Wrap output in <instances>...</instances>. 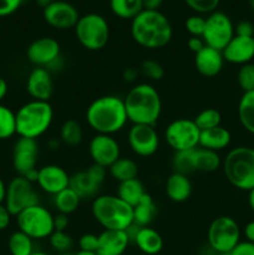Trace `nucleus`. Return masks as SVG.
I'll use <instances>...</instances> for the list:
<instances>
[{"label": "nucleus", "instance_id": "nucleus-18", "mask_svg": "<svg viewBox=\"0 0 254 255\" xmlns=\"http://www.w3.org/2000/svg\"><path fill=\"white\" fill-rule=\"evenodd\" d=\"M44 20L51 27L57 30L72 29L80 19V14L71 2L64 0H55L42 10Z\"/></svg>", "mask_w": 254, "mask_h": 255}, {"label": "nucleus", "instance_id": "nucleus-51", "mask_svg": "<svg viewBox=\"0 0 254 255\" xmlns=\"http://www.w3.org/2000/svg\"><path fill=\"white\" fill-rule=\"evenodd\" d=\"M138 75H139V70L133 69V67H128V69H126L124 71V79L125 81L127 82H133L136 81Z\"/></svg>", "mask_w": 254, "mask_h": 255}, {"label": "nucleus", "instance_id": "nucleus-48", "mask_svg": "<svg viewBox=\"0 0 254 255\" xmlns=\"http://www.w3.org/2000/svg\"><path fill=\"white\" fill-rule=\"evenodd\" d=\"M69 224H70V219H69V216H66V214L57 213V214H55V216H54V228H55V231L66 232Z\"/></svg>", "mask_w": 254, "mask_h": 255}, {"label": "nucleus", "instance_id": "nucleus-62", "mask_svg": "<svg viewBox=\"0 0 254 255\" xmlns=\"http://www.w3.org/2000/svg\"><path fill=\"white\" fill-rule=\"evenodd\" d=\"M59 255H74L71 253V252H70V253H62V254H59Z\"/></svg>", "mask_w": 254, "mask_h": 255}, {"label": "nucleus", "instance_id": "nucleus-40", "mask_svg": "<svg viewBox=\"0 0 254 255\" xmlns=\"http://www.w3.org/2000/svg\"><path fill=\"white\" fill-rule=\"evenodd\" d=\"M237 82L243 92L253 91L254 90V64L242 65L237 72Z\"/></svg>", "mask_w": 254, "mask_h": 255}, {"label": "nucleus", "instance_id": "nucleus-33", "mask_svg": "<svg viewBox=\"0 0 254 255\" xmlns=\"http://www.w3.org/2000/svg\"><path fill=\"white\" fill-rule=\"evenodd\" d=\"M110 9L120 19L132 20L143 10L142 0H110Z\"/></svg>", "mask_w": 254, "mask_h": 255}, {"label": "nucleus", "instance_id": "nucleus-38", "mask_svg": "<svg viewBox=\"0 0 254 255\" xmlns=\"http://www.w3.org/2000/svg\"><path fill=\"white\" fill-rule=\"evenodd\" d=\"M194 149L174 152L173 158H172V166H173L174 172H178V173H183V174H188L191 173V172H194L193 171Z\"/></svg>", "mask_w": 254, "mask_h": 255}, {"label": "nucleus", "instance_id": "nucleus-52", "mask_svg": "<svg viewBox=\"0 0 254 255\" xmlns=\"http://www.w3.org/2000/svg\"><path fill=\"white\" fill-rule=\"evenodd\" d=\"M243 234L246 237V241L254 243V221L246 224V227L243 229Z\"/></svg>", "mask_w": 254, "mask_h": 255}, {"label": "nucleus", "instance_id": "nucleus-35", "mask_svg": "<svg viewBox=\"0 0 254 255\" xmlns=\"http://www.w3.org/2000/svg\"><path fill=\"white\" fill-rule=\"evenodd\" d=\"M7 249L11 255H31L34 253V241L17 229L7 239Z\"/></svg>", "mask_w": 254, "mask_h": 255}, {"label": "nucleus", "instance_id": "nucleus-45", "mask_svg": "<svg viewBox=\"0 0 254 255\" xmlns=\"http://www.w3.org/2000/svg\"><path fill=\"white\" fill-rule=\"evenodd\" d=\"M21 4L22 0H0V17L14 14Z\"/></svg>", "mask_w": 254, "mask_h": 255}, {"label": "nucleus", "instance_id": "nucleus-59", "mask_svg": "<svg viewBox=\"0 0 254 255\" xmlns=\"http://www.w3.org/2000/svg\"><path fill=\"white\" fill-rule=\"evenodd\" d=\"M74 255H97L96 253H92V252H82L79 251L77 253H75Z\"/></svg>", "mask_w": 254, "mask_h": 255}, {"label": "nucleus", "instance_id": "nucleus-41", "mask_svg": "<svg viewBox=\"0 0 254 255\" xmlns=\"http://www.w3.org/2000/svg\"><path fill=\"white\" fill-rule=\"evenodd\" d=\"M139 74L151 81H159L164 77V69L159 62L154 60H144L139 66Z\"/></svg>", "mask_w": 254, "mask_h": 255}, {"label": "nucleus", "instance_id": "nucleus-46", "mask_svg": "<svg viewBox=\"0 0 254 255\" xmlns=\"http://www.w3.org/2000/svg\"><path fill=\"white\" fill-rule=\"evenodd\" d=\"M234 32L238 36H246V37H254V26L251 21L248 20H242L237 24L234 27Z\"/></svg>", "mask_w": 254, "mask_h": 255}, {"label": "nucleus", "instance_id": "nucleus-19", "mask_svg": "<svg viewBox=\"0 0 254 255\" xmlns=\"http://www.w3.org/2000/svg\"><path fill=\"white\" fill-rule=\"evenodd\" d=\"M36 184L44 193L56 196L70 186V174L59 164H45L37 171Z\"/></svg>", "mask_w": 254, "mask_h": 255}, {"label": "nucleus", "instance_id": "nucleus-13", "mask_svg": "<svg viewBox=\"0 0 254 255\" xmlns=\"http://www.w3.org/2000/svg\"><path fill=\"white\" fill-rule=\"evenodd\" d=\"M107 169L99 164L92 163L85 171L70 176V188L77 193V196L84 199H94L99 196V192L104 182L106 181Z\"/></svg>", "mask_w": 254, "mask_h": 255}, {"label": "nucleus", "instance_id": "nucleus-27", "mask_svg": "<svg viewBox=\"0 0 254 255\" xmlns=\"http://www.w3.org/2000/svg\"><path fill=\"white\" fill-rule=\"evenodd\" d=\"M223 159L218 152L197 147L193 152V171L201 173H213L222 167Z\"/></svg>", "mask_w": 254, "mask_h": 255}, {"label": "nucleus", "instance_id": "nucleus-10", "mask_svg": "<svg viewBox=\"0 0 254 255\" xmlns=\"http://www.w3.org/2000/svg\"><path fill=\"white\" fill-rule=\"evenodd\" d=\"M201 129L193 120L177 119L164 128V141L174 152L189 151L199 146Z\"/></svg>", "mask_w": 254, "mask_h": 255}, {"label": "nucleus", "instance_id": "nucleus-1", "mask_svg": "<svg viewBox=\"0 0 254 255\" xmlns=\"http://www.w3.org/2000/svg\"><path fill=\"white\" fill-rule=\"evenodd\" d=\"M131 36L143 49L158 50L171 42L173 27L168 17L159 10L143 9L131 20Z\"/></svg>", "mask_w": 254, "mask_h": 255}, {"label": "nucleus", "instance_id": "nucleus-34", "mask_svg": "<svg viewBox=\"0 0 254 255\" xmlns=\"http://www.w3.org/2000/svg\"><path fill=\"white\" fill-rule=\"evenodd\" d=\"M60 141L67 147H76L84 139V128L75 120H66L60 128Z\"/></svg>", "mask_w": 254, "mask_h": 255}, {"label": "nucleus", "instance_id": "nucleus-39", "mask_svg": "<svg viewBox=\"0 0 254 255\" xmlns=\"http://www.w3.org/2000/svg\"><path fill=\"white\" fill-rule=\"evenodd\" d=\"M49 243L52 251L56 252L57 254L70 253L72 247H74V241H72L71 236L67 234L66 232L54 231V233L49 237Z\"/></svg>", "mask_w": 254, "mask_h": 255}, {"label": "nucleus", "instance_id": "nucleus-16", "mask_svg": "<svg viewBox=\"0 0 254 255\" xmlns=\"http://www.w3.org/2000/svg\"><path fill=\"white\" fill-rule=\"evenodd\" d=\"M26 57L35 67L49 69L57 60L61 59V46L54 37H39L27 46Z\"/></svg>", "mask_w": 254, "mask_h": 255}, {"label": "nucleus", "instance_id": "nucleus-6", "mask_svg": "<svg viewBox=\"0 0 254 255\" xmlns=\"http://www.w3.org/2000/svg\"><path fill=\"white\" fill-rule=\"evenodd\" d=\"M227 181L237 189L254 188V148L239 146L231 149L222 162Z\"/></svg>", "mask_w": 254, "mask_h": 255}, {"label": "nucleus", "instance_id": "nucleus-37", "mask_svg": "<svg viewBox=\"0 0 254 255\" xmlns=\"http://www.w3.org/2000/svg\"><path fill=\"white\" fill-rule=\"evenodd\" d=\"M193 121L201 131H204V129L214 128V127L221 126L222 115L217 109L209 107V109H204L199 114H197Z\"/></svg>", "mask_w": 254, "mask_h": 255}, {"label": "nucleus", "instance_id": "nucleus-2", "mask_svg": "<svg viewBox=\"0 0 254 255\" xmlns=\"http://www.w3.org/2000/svg\"><path fill=\"white\" fill-rule=\"evenodd\" d=\"M85 119L95 133L110 136L121 132L128 122L124 99L115 95H105L94 100L86 109Z\"/></svg>", "mask_w": 254, "mask_h": 255}, {"label": "nucleus", "instance_id": "nucleus-14", "mask_svg": "<svg viewBox=\"0 0 254 255\" xmlns=\"http://www.w3.org/2000/svg\"><path fill=\"white\" fill-rule=\"evenodd\" d=\"M127 143L136 156L147 158L158 151L159 134L154 126L132 125L127 132Z\"/></svg>", "mask_w": 254, "mask_h": 255}, {"label": "nucleus", "instance_id": "nucleus-54", "mask_svg": "<svg viewBox=\"0 0 254 255\" xmlns=\"http://www.w3.org/2000/svg\"><path fill=\"white\" fill-rule=\"evenodd\" d=\"M7 94V82L2 77H0V101L5 99Z\"/></svg>", "mask_w": 254, "mask_h": 255}, {"label": "nucleus", "instance_id": "nucleus-3", "mask_svg": "<svg viewBox=\"0 0 254 255\" xmlns=\"http://www.w3.org/2000/svg\"><path fill=\"white\" fill-rule=\"evenodd\" d=\"M127 119L132 125L154 126L162 114V99L153 85L139 82L133 85L124 97Z\"/></svg>", "mask_w": 254, "mask_h": 255}, {"label": "nucleus", "instance_id": "nucleus-29", "mask_svg": "<svg viewBox=\"0 0 254 255\" xmlns=\"http://www.w3.org/2000/svg\"><path fill=\"white\" fill-rule=\"evenodd\" d=\"M157 214V206L149 193L142 197L141 201L133 207V224L137 227H149Z\"/></svg>", "mask_w": 254, "mask_h": 255}, {"label": "nucleus", "instance_id": "nucleus-60", "mask_svg": "<svg viewBox=\"0 0 254 255\" xmlns=\"http://www.w3.org/2000/svg\"><path fill=\"white\" fill-rule=\"evenodd\" d=\"M31 255H50L47 253H45V252H40V251H35L34 253H32Z\"/></svg>", "mask_w": 254, "mask_h": 255}, {"label": "nucleus", "instance_id": "nucleus-17", "mask_svg": "<svg viewBox=\"0 0 254 255\" xmlns=\"http://www.w3.org/2000/svg\"><path fill=\"white\" fill-rule=\"evenodd\" d=\"M39 143L37 139L19 137L12 147V167L17 176H25L36 169L39 162Z\"/></svg>", "mask_w": 254, "mask_h": 255}, {"label": "nucleus", "instance_id": "nucleus-42", "mask_svg": "<svg viewBox=\"0 0 254 255\" xmlns=\"http://www.w3.org/2000/svg\"><path fill=\"white\" fill-rule=\"evenodd\" d=\"M184 27H186V30L189 32L191 36L202 37L204 27H206V17L199 14L191 15L189 17H187L186 22H184Z\"/></svg>", "mask_w": 254, "mask_h": 255}, {"label": "nucleus", "instance_id": "nucleus-23", "mask_svg": "<svg viewBox=\"0 0 254 255\" xmlns=\"http://www.w3.org/2000/svg\"><path fill=\"white\" fill-rule=\"evenodd\" d=\"M126 231H102L99 234L97 255H124L129 246Z\"/></svg>", "mask_w": 254, "mask_h": 255}, {"label": "nucleus", "instance_id": "nucleus-56", "mask_svg": "<svg viewBox=\"0 0 254 255\" xmlns=\"http://www.w3.org/2000/svg\"><path fill=\"white\" fill-rule=\"evenodd\" d=\"M248 204L252 211L254 212V188L248 192Z\"/></svg>", "mask_w": 254, "mask_h": 255}, {"label": "nucleus", "instance_id": "nucleus-25", "mask_svg": "<svg viewBox=\"0 0 254 255\" xmlns=\"http://www.w3.org/2000/svg\"><path fill=\"white\" fill-rule=\"evenodd\" d=\"M132 242L143 255H157L163 249V238L151 227H138Z\"/></svg>", "mask_w": 254, "mask_h": 255}, {"label": "nucleus", "instance_id": "nucleus-5", "mask_svg": "<svg viewBox=\"0 0 254 255\" xmlns=\"http://www.w3.org/2000/svg\"><path fill=\"white\" fill-rule=\"evenodd\" d=\"M16 134L37 139L44 136L54 121V109L49 101H31L22 105L16 112Z\"/></svg>", "mask_w": 254, "mask_h": 255}, {"label": "nucleus", "instance_id": "nucleus-26", "mask_svg": "<svg viewBox=\"0 0 254 255\" xmlns=\"http://www.w3.org/2000/svg\"><path fill=\"white\" fill-rule=\"evenodd\" d=\"M232 142V133L228 128L221 126L214 127V128L204 129L201 131L199 136V146L202 148L211 149L214 152H221L223 149L228 148Z\"/></svg>", "mask_w": 254, "mask_h": 255}, {"label": "nucleus", "instance_id": "nucleus-36", "mask_svg": "<svg viewBox=\"0 0 254 255\" xmlns=\"http://www.w3.org/2000/svg\"><path fill=\"white\" fill-rule=\"evenodd\" d=\"M16 134L15 112L0 104V139H7Z\"/></svg>", "mask_w": 254, "mask_h": 255}, {"label": "nucleus", "instance_id": "nucleus-22", "mask_svg": "<svg viewBox=\"0 0 254 255\" xmlns=\"http://www.w3.org/2000/svg\"><path fill=\"white\" fill-rule=\"evenodd\" d=\"M194 66L204 77H214L221 74L224 66V57L222 51L213 47L204 46L199 52L194 54Z\"/></svg>", "mask_w": 254, "mask_h": 255}, {"label": "nucleus", "instance_id": "nucleus-28", "mask_svg": "<svg viewBox=\"0 0 254 255\" xmlns=\"http://www.w3.org/2000/svg\"><path fill=\"white\" fill-rule=\"evenodd\" d=\"M237 114L242 127L254 136V90L243 92L239 99Z\"/></svg>", "mask_w": 254, "mask_h": 255}, {"label": "nucleus", "instance_id": "nucleus-8", "mask_svg": "<svg viewBox=\"0 0 254 255\" xmlns=\"http://www.w3.org/2000/svg\"><path fill=\"white\" fill-rule=\"evenodd\" d=\"M17 229L32 241L49 239L54 233V214L41 204H35L24 209L16 216Z\"/></svg>", "mask_w": 254, "mask_h": 255}, {"label": "nucleus", "instance_id": "nucleus-63", "mask_svg": "<svg viewBox=\"0 0 254 255\" xmlns=\"http://www.w3.org/2000/svg\"><path fill=\"white\" fill-rule=\"evenodd\" d=\"M224 255H228V254H224Z\"/></svg>", "mask_w": 254, "mask_h": 255}, {"label": "nucleus", "instance_id": "nucleus-24", "mask_svg": "<svg viewBox=\"0 0 254 255\" xmlns=\"http://www.w3.org/2000/svg\"><path fill=\"white\" fill-rule=\"evenodd\" d=\"M192 191H193V186H192L191 179L188 178V174L173 172L169 174L164 183V192L169 201L174 203H183L188 201Z\"/></svg>", "mask_w": 254, "mask_h": 255}, {"label": "nucleus", "instance_id": "nucleus-55", "mask_svg": "<svg viewBox=\"0 0 254 255\" xmlns=\"http://www.w3.org/2000/svg\"><path fill=\"white\" fill-rule=\"evenodd\" d=\"M5 194H6V184H5V182L0 177V204L4 203Z\"/></svg>", "mask_w": 254, "mask_h": 255}, {"label": "nucleus", "instance_id": "nucleus-58", "mask_svg": "<svg viewBox=\"0 0 254 255\" xmlns=\"http://www.w3.org/2000/svg\"><path fill=\"white\" fill-rule=\"evenodd\" d=\"M60 143H61V141L59 139H51V141H49V147H51V149H57V147L60 146Z\"/></svg>", "mask_w": 254, "mask_h": 255}, {"label": "nucleus", "instance_id": "nucleus-49", "mask_svg": "<svg viewBox=\"0 0 254 255\" xmlns=\"http://www.w3.org/2000/svg\"><path fill=\"white\" fill-rule=\"evenodd\" d=\"M12 217L14 216L10 213L5 204H0V231H5L10 226Z\"/></svg>", "mask_w": 254, "mask_h": 255}, {"label": "nucleus", "instance_id": "nucleus-20", "mask_svg": "<svg viewBox=\"0 0 254 255\" xmlns=\"http://www.w3.org/2000/svg\"><path fill=\"white\" fill-rule=\"evenodd\" d=\"M26 91L32 100L49 101L54 94L51 72L45 67H35L26 79Z\"/></svg>", "mask_w": 254, "mask_h": 255}, {"label": "nucleus", "instance_id": "nucleus-53", "mask_svg": "<svg viewBox=\"0 0 254 255\" xmlns=\"http://www.w3.org/2000/svg\"><path fill=\"white\" fill-rule=\"evenodd\" d=\"M162 2H163V0H142L143 9L146 10H158Z\"/></svg>", "mask_w": 254, "mask_h": 255}, {"label": "nucleus", "instance_id": "nucleus-47", "mask_svg": "<svg viewBox=\"0 0 254 255\" xmlns=\"http://www.w3.org/2000/svg\"><path fill=\"white\" fill-rule=\"evenodd\" d=\"M228 255H254V243L248 241L239 242Z\"/></svg>", "mask_w": 254, "mask_h": 255}, {"label": "nucleus", "instance_id": "nucleus-11", "mask_svg": "<svg viewBox=\"0 0 254 255\" xmlns=\"http://www.w3.org/2000/svg\"><path fill=\"white\" fill-rule=\"evenodd\" d=\"M39 203V194L35 191L34 183L27 181L25 177H14L6 184L4 204L14 217H16L24 209Z\"/></svg>", "mask_w": 254, "mask_h": 255}, {"label": "nucleus", "instance_id": "nucleus-57", "mask_svg": "<svg viewBox=\"0 0 254 255\" xmlns=\"http://www.w3.org/2000/svg\"><path fill=\"white\" fill-rule=\"evenodd\" d=\"M36 1V4L39 5V6H41L42 9H44L45 6H47V5H50L51 2H54L55 0H35Z\"/></svg>", "mask_w": 254, "mask_h": 255}, {"label": "nucleus", "instance_id": "nucleus-7", "mask_svg": "<svg viewBox=\"0 0 254 255\" xmlns=\"http://www.w3.org/2000/svg\"><path fill=\"white\" fill-rule=\"evenodd\" d=\"M75 36L84 49L99 51L110 40V25L102 15L89 12L77 20L75 25Z\"/></svg>", "mask_w": 254, "mask_h": 255}, {"label": "nucleus", "instance_id": "nucleus-15", "mask_svg": "<svg viewBox=\"0 0 254 255\" xmlns=\"http://www.w3.org/2000/svg\"><path fill=\"white\" fill-rule=\"evenodd\" d=\"M92 163L109 169L121 157V146L114 136L96 133L89 143Z\"/></svg>", "mask_w": 254, "mask_h": 255}, {"label": "nucleus", "instance_id": "nucleus-21", "mask_svg": "<svg viewBox=\"0 0 254 255\" xmlns=\"http://www.w3.org/2000/svg\"><path fill=\"white\" fill-rule=\"evenodd\" d=\"M224 61L233 65H246L254 59V37L234 35L222 51Z\"/></svg>", "mask_w": 254, "mask_h": 255}, {"label": "nucleus", "instance_id": "nucleus-50", "mask_svg": "<svg viewBox=\"0 0 254 255\" xmlns=\"http://www.w3.org/2000/svg\"><path fill=\"white\" fill-rule=\"evenodd\" d=\"M187 45H188V49L191 50L193 54H197V52L201 51L204 46H206V42L202 37L199 36H191L187 41Z\"/></svg>", "mask_w": 254, "mask_h": 255}, {"label": "nucleus", "instance_id": "nucleus-12", "mask_svg": "<svg viewBox=\"0 0 254 255\" xmlns=\"http://www.w3.org/2000/svg\"><path fill=\"white\" fill-rule=\"evenodd\" d=\"M234 35V25L227 14L216 10L206 17V27L202 39L207 46L223 51Z\"/></svg>", "mask_w": 254, "mask_h": 255}, {"label": "nucleus", "instance_id": "nucleus-43", "mask_svg": "<svg viewBox=\"0 0 254 255\" xmlns=\"http://www.w3.org/2000/svg\"><path fill=\"white\" fill-rule=\"evenodd\" d=\"M184 2L198 14H211L219 5V0H184Z\"/></svg>", "mask_w": 254, "mask_h": 255}, {"label": "nucleus", "instance_id": "nucleus-9", "mask_svg": "<svg viewBox=\"0 0 254 255\" xmlns=\"http://www.w3.org/2000/svg\"><path fill=\"white\" fill-rule=\"evenodd\" d=\"M242 232L239 224L232 217L222 216L214 219L207 231L208 246L218 255L229 254L241 242Z\"/></svg>", "mask_w": 254, "mask_h": 255}, {"label": "nucleus", "instance_id": "nucleus-31", "mask_svg": "<svg viewBox=\"0 0 254 255\" xmlns=\"http://www.w3.org/2000/svg\"><path fill=\"white\" fill-rule=\"evenodd\" d=\"M109 173L119 183L129 179L137 178L138 176V164L128 157H120L109 168Z\"/></svg>", "mask_w": 254, "mask_h": 255}, {"label": "nucleus", "instance_id": "nucleus-44", "mask_svg": "<svg viewBox=\"0 0 254 255\" xmlns=\"http://www.w3.org/2000/svg\"><path fill=\"white\" fill-rule=\"evenodd\" d=\"M97 244H99V236L97 234L85 233L79 239V251L96 253Z\"/></svg>", "mask_w": 254, "mask_h": 255}, {"label": "nucleus", "instance_id": "nucleus-32", "mask_svg": "<svg viewBox=\"0 0 254 255\" xmlns=\"http://www.w3.org/2000/svg\"><path fill=\"white\" fill-rule=\"evenodd\" d=\"M80 203H81V198L70 187L52 197V204L57 213L66 214V216L75 213L79 209Z\"/></svg>", "mask_w": 254, "mask_h": 255}, {"label": "nucleus", "instance_id": "nucleus-4", "mask_svg": "<svg viewBox=\"0 0 254 255\" xmlns=\"http://www.w3.org/2000/svg\"><path fill=\"white\" fill-rule=\"evenodd\" d=\"M91 213L104 231H127L133 224V207L116 194H99L92 199Z\"/></svg>", "mask_w": 254, "mask_h": 255}, {"label": "nucleus", "instance_id": "nucleus-61", "mask_svg": "<svg viewBox=\"0 0 254 255\" xmlns=\"http://www.w3.org/2000/svg\"><path fill=\"white\" fill-rule=\"evenodd\" d=\"M249 5H251V9L253 10L254 12V0H249Z\"/></svg>", "mask_w": 254, "mask_h": 255}, {"label": "nucleus", "instance_id": "nucleus-30", "mask_svg": "<svg viewBox=\"0 0 254 255\" xmlns=\"http://www.w3.org/2000/svg\"><path fill=\"white\" fill-rule=\"evenodd\" d=\"M146 193V188L138 178L121 182L116 189V196L131 207L136 206Z\"/></svg>", "mask_w": 254, "mask_h": 255}]
</instances>
